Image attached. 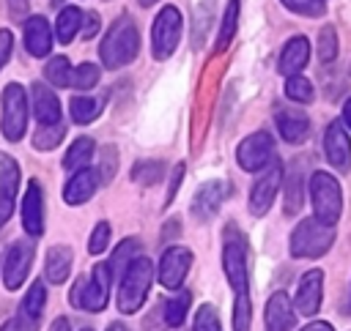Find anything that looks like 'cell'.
I'll return each instance as SVG.
<instances>
[{"instance_id": "cell-1", "label": "cell", "mask_w": 351, "mask_h": 331, "mask_svg": "<svg viewBox=\"0 0 351 331\" xmlns=\"http://www.w3.org/2000/svg\"><path fill=\"white\" fill-rule=\"evenodd\" d=\"M140 49V36H137V27L129 16H118L107 36L101 38V47H99V55H101V63L107 68H123L126 63L134 60Z\"/></svg>"}, {"instance_id": "cell-2", "label": "cell", "mask_w": 351, "mask_h": 331, "mask_svg": "<svg viewBox=\"0 0 351 331\" xmlns=\"http://www.w3.org/2000/svg\"><path fill=\"white\" fill-rule=\"evenodd\" d=\"M154 282V263L148 257H134L129 268L123 271L121 290H118V309L123 315H134L148 295V287Z\"/></svg>"}, {"instance_id": "cell-3", "label": "cell", "mask_w": 351, "mask_h": 331, "mask_svg": "<svg viewBox=\"0 0 351 331\" xmlns=\"http://www.w3.org/2000/svg\"><path fill=\"white\" fill-rule=\"evenodd\" d=\"M310 200H313V211L315 219L324 224H337L340 211H343V191L335 175L318 170L310 175Z\"/></svg>"}, {"instance_id": "cell-4", "label": "cell", "mask_w": 351, "mask_h": 331, "mask_svg": "<svg viewBox=\"0 0 351 331\" xmlns=\"http://www.w3.org/2000/svg\"><path fill=\"white\" fill-rule=\"evenodd\" d=\"M335 243V227L313 219H304L291 233V254L293 257H321Z\"/></svg>"}, {"instance_id": "cell-5", "label": "cell", "mask_w": 351, "mask_h": 331, "mask_svg": "<svg viewBox=\"0 0 351 331\" xmlns=\"http://www.w3.org/2000/svg\"><path fill=\"white\" fill-rule=\"evenodd\" d=\"M110 284H112V271L107 263H99L90 268V276H82L74 284L71 304L88 312H101L110 301Z\"/></svg>"}, {"instance_id": "cell-6", "label": "cell", "mask_w": 351, "mask_h": 331, "mask_svg": "<svg viewBox=\"0 0 351 331\" xmlns=\"http://www.w3.org/2000/svg\"><path fill=\"white\" fill-rule=\"evenodd\" d=\"M3 137L8 142H19L27 129V93L22 85L8 82L3 88V118H0Z\"/></svg>"}, {"instance_id": "cell-7", "label": "cell", "mask_w": 351, "mask_h": 331, "mask_svg": "<svg viewBox=\"0 0 351 331\" xmlns=\"http://www.w3.org/2000/svg\"><path fill=\"white\" fill-rule=\"evenodd\" d=\"M181 41V11L176 5H165L151 27V55L156 60H167Z\"/></svg>"}, {"instance_id": "cell-8", "label": "cell", "mask_w": 351, "mask_h": 331, "mask_svg": "<svg viewBox=\"0 0 351 331\" xmlns=\"http://www.w3.org/2000/svg\"><path fill=\"white\" fill-rule=\"evenodd\" d=\"M222 268L230 282V287L239 293H247L250 274H247V241L233 227L225 233V249H222Z\"/></svg>"}, {"instance_id": "cell-9", "label": "cell", "mask_w": 351, "mask_h": 331, "mask_svg": "<svg viewBox=\"0 0 351 331\" xmlns=\"http://www.w3.org/2000/svg\"><path fill=\"white\" fill-rule=\"evenodd\" d=\"M274 159V140L266 131H255L247 140L239 142L236 148V161L241 170L247 172H261L263 167H269Z\"/></svg>"}, {"instance_id": "cell-10", "label": "cell", "mask_w": 351, "mask_h": 331, "mask_svg": "<svg viewBox=\"0 0 351 331\" xmlns=\"http://www.w3.org/2000/svg\"><path fill=\"white\" fill-rule=\"evenodd\" d=\"M280 183H282V164L277 159H271V164L263 167V175L250 189V213L252 216H263L271 208V202L280 191Z\"/></svg>"}, {"instance_id": "cell-11", "label": "cell", "mask_w": 351, "mask_h": 331, "mask_svg": "<svg viewBox=\"0 0 351 331\" xmlns=\"http://www.w3.org/2000/svg\"><path fill=\"white\" fill-rule=\"evenodd\" d=\"M192 265V252L186 246H170L165 249L162 260H159V282L167 290H178L189 274Z\"/></svg>"}, {"instance_id": "cell-12", "label": "cell", "mask_w": 351, "mask_h": 331, "mask_svg": "<svg viewBox=\"0 0 351 331\" xmlns=\"http://www.w3.org/2000/svg\"><path fill=\"white\" fill-rule=\"evenodd\" d=\"M33 265V243H25V241H16L8 252H5V260H3V282L8 290H16L22 287L27 271Z\"/></svg>"}, {"instance_id": "cell-13", "label": "cell", "mask_w": 351, "mask_h": 331, "mask_svg": "<svg viewBox=\"0 0 351 331\" xmlns=\"http://www.w3.org/2000/svg\"><path fill=\"white\" fill-rule=\"evenodd\" d=\"M324 153L329 159V164L340 172L351 170V140L346 134V126L340 120H332L324 131Z\"/></svg>"}, {"instance_id": "cell-14", "label": "cell", "mask_w": 351, "mask_h": 331, "mask_svg": "<svg viewBox=\"0 0 351 331\" xmlns=\"http://www.w3.org/2000/svg\"><path fill=\"white\" fill-rule=\"evenodd\" d=\"M321 298H324V271L313 268L307 271L302 279H299V287H296V312L304 315V317H313L318 309H321Z\"/></svg>"}, {"instance_id": "cell-15", "label": "cell", "mask_w": 351, "mask_h": 331, "mask_svg": "<svg viewBox=\"0 0 351 331\" xmlns=\"http://www.w3.org/2000/svg\"><path fill=\"white\" fill-rule=\"evenodd\" d=\"M22 227L33 238L44 233V191L38 181H30L22 194Z\"/></svg>"}, {"instance_id": "cell-16", "label": "cell", "mask_w": 351, "mask_h": 331, "mask_svg": "<svg viewBox=\"0 0 351 331\" xmlns=\"http://www.w3.org/2000/svg\"><path fill=\"white\" fill-rule=\"evenodd\" d=\"M225 194H228V186H225L222 181H208V183H203V186L195 191V197H192V216H195L197 222L214 219L217 211H219V205H222V200H225Z\"/></svg>"}, {"instance_id": "cell-17", "label": "cell", "mask_w": 351, "mask_h": 331, "mask_svg": "<svg viewBox=\"0 0 351 331\" xmlns=\"http://www.w3.org/2000/svg\"><path fill=\"white\" fill-rule=\"evenodd\" d=\"M263 323H266V331H291V328H293V323H296V309H293L291 298H288L282 290H277V293L269 295Z\"/></svg>"}, {"instance_id": "cell-18", "label": "cell", "mask_w": 351, "mask_h": 331, "mask_svg": "<svg viewBox=\"0 0 351 331\" xmlns=\"http://www.w3.org/2000/svg\"><path fill=\"white\" fill-rule=\"evenodd\" d=\"M96 189H99V175H96V170L82 167V170H74L71 178L66 181V186H63V200H66L69 205H82V202H88V200L96 194Z\"/></svg>"}, {"instance_id": "cell-19", "label": "cell", "mask_w": 351, "mask_h": 331, "mask_svg": "<svg viewBox=\"0 0 351 331\" xmlns=\"http://www.w3.org/2000/svg\"><path fill=\"white\" fill-rule=\"evenodd\" d=\"M44 301H47V287H44V279H36L30 284V290L25 293L22 304H19V323H22V331H33L41 320V312H44Z\"/></svg>"}, {"instance_id": "cell-20", "label": "cell", "mask_w": 351, "mask_h": 331, "mask_svg": "<svg viewBox=\"0 0 351 331\" xmlns=\"http://www.w3.org/2000/svg\"><path fill=\"white\" fill-rule=\"evenodd\" d=\"M307 60H310V41H307L304 36H293V38L282 47L277 68H280V74L293 77V74H299V71L307 66Z\"/></svg>"}, {"instance_id": "cell-21", "label": "cell", "mask_w": 351, "mask_h": 331, "mask_svg": "<svg viewBox=\"0 0 351 331\" xmlns=\"http://www.w3.org/2000/svg\"><path fill=\"white\" fill-rule=\"evenodd\" d=\"M30 98H33V115L38 118L41 126H49V123H60V101L58 96L44 85V82H33L30 88Z\"/></svg>"}, {"instance_id": "cell-22", "label": "cell", "mask_w": 351, "mask_h": 331, "mask_svg": "<svg viewBox=\"0 0 351 331\" xmlns=\"http://www.w3.org/2000/svg\"><path fill=\"white\" fill-rule=\"evenodd\" d=\"M25 47L30 55L44 57L52 49V30L44 16H27L25 19Z\"/></svg>"}, {"instance_id": "cell-23", "label": "cell", "mask_w": 351, "mask_h": 331, "mask_svg": "<svg viewBox=\"0 0 351 331\" xmlns=\"http://www.w3.org/2000/svg\"><path fill=\"white\" fill-rule=\"evenodd\" d=\"M277 131H280V137L285 140V142H304V137H307V131H310V120H307V115L304 112H299V109H277Z\"/></svg>"}, {"instance_id": "cell-24", "label": "cell", "mask_w": 351, "mask_h": 331, "mask_svg": "<svg viewBox=\"0 0 351 331\" xmlns=\"http://www.w3.org/2000/svg\"><path fill=\"white\" fill-rule=\"evenodd\" d=\"M71 260H74V254H71L69 246H52V249L47 252V263H44V276H47V282L63 284L66 276L71 274Z\"/></svg>"}, {"instance_id": "cell-25", "label": "cell", "mask_w": 351, "mask_h": 331, "mask_svg": "<svg viewBox=\"0 0 351 331\" xmlns=\"http://www.w3.org/2000/svg\"><path fill=\"white\" fill-rule=\"evenodd\" d=\"M69 109H71V118L77 123H93L104 109V98H99V96H74Z\"/></svg>"}, {"instance_id": "cell-26", "label": "cell", "mask_w": 351, "mask_h": 331, "mask_svg": "<svg viewBox=\"0 0 351 331\" xmlns=\"http://www.w3.org/2000/svg\"><path fill=\"white\" fill-rule=\"evenodd\" d=\"M93 140L90 137H77L71 145H69V150H66V156H63V170H82V167H88V161H90V156H93Z\"/></svg>"}, {"instance_id": "cell-27", "label": "cell", "mask_w": 351, "mask_h": 331, "mask_svg": "<svg viewBox=\"0 0 351 331\" xmlns=\"http://www.w3.org/2000/svg\"><path fill=\"white\" fill-rule=\"evenodd\" d=\"M80 25H82V11L74 8V5H66L60 14H58V22H55V36L60 44H69L74 41V36L80 33Z\"/></svg>"}, {"instance_id": "cell-28", "label": "cell", "mask_w": 351, "mask_h": 331, "mask_svg": "<svg viewBox=\"0 0 351 331\" xmlns=\"http://www.w3.org/2000/svg\"><path fill=\"white\" fill-rule=\"evenodd\" d=\"M189 304H192V293L189 290H176L165 304V323L170 328H178L184 323L186 312H189Z\"/></svg>"}, {"instance_id": "cell-29", "label": "cell", "mask_w": 351, "mask_h": 331, "mask_svg": "<svg viewBox=\"0 0 351 331\" xmlns=\"http://www.w3.org/2000/svg\"><path fill=\"white\" fill-rule=\"evenodd\" d=\"M71 63H69V57H63V55H55V57H49V63L44 66V77H47V82L49 85H55V88H66V85H71Z\"/></svg>"}, {"instance_id": "cell-30", "label": "cell", "mask_w": 351, "mask_h": 331, "mask_svg": "<svg viewBox=\"0 0 351 331\" xmlns=\"http://www.w3.org/2000/svg\"><path fill=\"white\" fill-rule=\"evenodd\" d=\"M16 189H19V164L8 153H0V194L16 197Z\"/></svg>"}, {"instance_id": "cell-31", "label": "cell", "mask_w": 351, "mask_h": 331, "mask_svg": "<svg viewBox=\"0 0 351 331\" xmlns=\"http://www.w3.org/2000/svg\"><path fill=\"white\" fill-rule=\"evenodd\" d=\"M137 249H140V241H137V238H126V241L112 252V257L107 260V265H110L112 276H115V274H123V271L129 268V263L134 260Z\"/></svg>"}, {"instance_id": "cell-32", "label": "cell", "mask_w": 351, "mask_h": 331, "mask_svg": "<svg viewBox=\"0 0 351 331\" xmlns=\"http://www.w3.org/2000/svg\"><path fill=\"white\" fill-rule=\"evenodd\" d=\"M236 25H239V0H228L225 5V14H222V25H219V38H217V52H222L233 33H236Z\"/></svg>"}, {"instance_id": "cell-33", "label": "cell", "mask_w": 351, "mask_h": 331, "mask_svg": "<svg viewBox=\"0 0 351 331\" xmlns=\"http://www.w3.org/2000/svg\"><path fill=\"white\" fill-rule=\"evenodd\" d=\"M285 96H288L291 101L310 104L313 96H315V90H313V82H310V79H304L302 74H293V77L285 79Z\"/></svg>"}, {"instance_id": "cell-34", "label": "cell", "mask_w": 351, "mask_h": 331, "mask_svg": "<svg viewBox=\"0 0 351 331\" xmlns=\"http://www.w3.org/2000/svg\"><path fill=\"white\" fill-rule=\"evenodd\" d=\"M63 134H66V126H63V123L41 126V129L36 131V137H33V145H36L38 150H52V148H58V145H60Z\"/></svg>"}, {"instance_id": "cell-35", "label": "cell", "mask_w": 351, "mask_h": 331, "mask_svg": "<svg viewBox=\"0 0 351 331\" xmlns=\"http://www.w3.org/2000/svg\"><path fill=\"white\" fill-rule=\"evenodd\" d=\"M162 175H165V164H162V161H137L134 170H132V178H134L137 183H143V186L159 183Z\"/></svg>"}, {"instance_id": "cell-36", "label": "cell", "mask_w": 351, "mask_h": 331, "mask_svg": "<svg viewBox=\"0 0 351 331\" xmlns=\"http://www.w3.org/2000/svg\"><path fill=\"white\" fill-rule=\"evenodd\" d=\"M302 208V175L291 172L285 178V213H296Z\"/></svg>"}, {"instance_id": "cell-37", "label": "cell", "mask_w": 351, "mask_h": 331, "mask_svg": "<svg viewBox=\"0 0 351 331\" xmlns=\"http://www.w3.org/2000/svg\"><path fill=\"white\" fill-rule=\"evenodd\" d=\"M192 331H222V323H219V315L211 304H203L197 306L195 312V323H192Z\"/></svg>"}, {"instance_id": "cell-38", "label": "cell", "mask_w": 351, "mask_h": 331, "mask_svg": "<svg viewBox=\"0 0 351 331\" xmlns=\"http://www.w3.org/2000/svg\"><path fill=\"white\" fill-rule=\"evenodd\" d=\"M115 170H118V150H115L112 145H107V148H101V153H99V170H96L99 183H110L112 175H115Z\"/></svg>"}, {"instance_id": "cell-39", "label": "cell", "mask_w": 351, "mask_h": 331, "mask_svg": "<svg viewBox=\"0 0 351 331\" xmlns=\"http://www.w3.org/2000/svg\"><path fill=\"white\" fill-rule=\"evenodd\" d=\"M337 55V33L332 25H326L321 33H318V60L324 63H332Z\"/></svg>"}, {"instance_id": "cell-40", "label": "cell", "mask_w": 351, "mask_h": 331, "mask_svg": "<svg viewBox=\"0 0 351 331\" xmlns=\"http://www.w3.org/2000/svg\"><path fill=\"white\" fill-rule=\"evenodd\" d=\"M96 82H99V66H93V63H82L71 71V85L80 88V90H88Z\"/></svg>"}, {"instance_id": "cell-41", "label": "cell", "mask_w": 351, "mask_h": 331, "mask_svg": "<svg viewBox=\"0 0 351 331\" xmlns=\"http://www.w3.org/2000/svg\"><path fill=\"white\" fill-rule=\"evenodd\" d=\"M110 246V222H99L88 238V252L90 254H101Z\"/></svg>"}, {"instance_id": "cell-42", "label": "cell", "mask_w": 351, "mask_h": 331, "mask_svg": "<svg viewBox=\"0 0 351 331\" xmlns=\"http://www.w3.org/2000/svg\"><path fill=\"white\" fill-rule=\"evenodd\" d=\"M233 328L236 331H250V298H247V293H239L236 295V304H233Z\"/></svg>"}, {"instance_id": "cell-43", "label": "cell", "mask_w": 351, "mask_h": 331, "mask_svg": "<svg viewBox=\"0 0 351 331\" xmlns=\"http://www.w3.org/2000/svg\"><path fill=\"white\" fill-rule=\"evenodd\" d=\"M288 11L302 14V16H321L324 14V0H280Z\"/></svg>"}, {"instance_id": "cell-44", "label": "cell", "mask_w": 351, "mask_h": 331, "mask_svg": "<svg viewBox=\"0 0 351 331\" xmlns=\"http://www.w3.org/2000/svg\"><path fill=\"white\" fill-rule=\"evenodd\" d=\"M181 181H184V164H176V167H173V172H170V186H167V194H165V205H170V202H173L176 191L181 189Z\"/></svg>"}, {"instance_id": "cell-45", "label": "cell", "mask_w": 351, "mask_h": 331, "mask_svg": "<svg viewBox=\"0 0 351 331\" xmlns=\"http://www.w3.org/2000/svg\"><path fill=\"white\" fill-rule=\"evenodd\" d=\"M80 33L82 38H93L99 33V14H82V25H80Z\"/></svg>"}, {"instance_id": "cell-46", "label": "cell", "mask_w": 351, "mask_h": 331, "mask_svg": "<svg viewBox=\"0 0 351 331\" xmlns=\"http://www.w3.org/2000/svg\"><path fill=\"white\" fill-rule=\"evenodd\" d=\"M11 47H14V36H11V30H0V68L8 63V57H11Z\"/></svg>"}, {"instance_id": "cell-47", "label": "cell", "mask_w": 351, "mask_h": 331, "mask_svg": "<svg viewBox=\"0 0 351 331\" xmlns=\"http://www.w3.org/2000/svg\"><path fill=\"white\" fill-rule=\"evenodd\" d=\"M14 200L16 197H8V194H0V227L11 219V213H14Z\"/></svg>"}, {"instance_id": "cell-48", "label": "cell", "mask_w": 351, "mask_h": 331, "mask_svg": "<svg viewBox=\"0 0 351 331\" xmlns=\"http://www.w3.org/2000/svg\"><path fill=\"white\" fill-rule=\"evenodd\" d=\"M302 331H335L329 323H324V320H313V323H307Z\"/></svg>"}, {"instance_id": "cell-49", "label": "cell", "mask_w": 351, "mask_h": 331, "mask_svg": "<svg viewBox=\"0 0 351 331\" xmlns=\"http://www.w3.org/2000/svg\"><path fill=\"white\" fill-rule=\"evenodd\" d=\"M25 8H27V3H25V0H11V14H14L16 19H22Z\"/></svg>"}, {"instance_id": "cell-50", "label": "cell", "mask_w": 351, "mask_h": 331, "mask_svg": "<svg viewBox=\"0 0 351 331\" xmlns=\"http://www.w3.org/2000/svg\"><path fill=\"white\" fill-rule=\"evenodd\" d=\"M49 331H71V326H69V320H66V317H58V320L49 326Z\"/></svg>"}, {"instance_id": "cell-51", "label": "cell", "mask_w": 351, "mask_h": 331, "mask_svg": "<svg viewBox=\"0 0 351 331\" xmlns=\"http://www.w3.org/2000/svg\"><path fill=\"white\" fill-rule=\"evenodd\" d=\"M343 126H348V129H351V98L343 104Z\"/></svg>"}, {"instance_id": "cell-52", "label": "cell", "mask_w": 351, "mask_h": 331, "mask_svg": "<svg viewBox=\"0 0 351 331\" xmlns=\"http://www.w3.org/2000/svg\"><path fill=\"white\" fill-rule=\"evenodd\" d=\"M0 331H22V328H19V320H8L0 326Z\"/></svg>"}, {"instance_id": "cell-53", "label": "cell", "mask_w": 351, "mask_h": 331, "mask_svg": "<svg viewBox=\"0 0 351 331\" xmlns=\"http://www.w3.org/2000/svg\"><path fill=\"white\" fill-rule=\"evenodd\" d=\"M107 331H126V326H123V323H110Z\"/></svg>"}, {"instance_id": "cell-54", "label": "cell", "mask_w": 351, "mask_h": 331, "mask_svg": "<svg viewBox=\"0 0 351 331\" xmlns=\"http://www.w3.org/2000/svg\"><path fill=\"white\" fill-rule=\"evenodd\" d=\"M140 3H143V5H154L156 0H140Z\"/></svg>"}, {"instance_id": "cell-55", "label": "cell", "mask_w": 351, "mask_h": 331, "mask_svg": "<svg viewBox=\"0 0 351 331\" xmlns=\"http://www.w3.org/2000/svg\"><path fill=\"white\" fill-rule=\"evenodd\" d=\"M82 331H90V328H82Z\"/></svg>"}]
</instances>
